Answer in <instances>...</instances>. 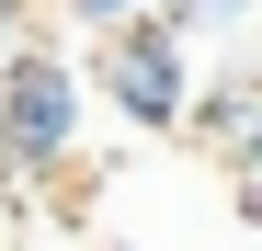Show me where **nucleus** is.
<instances>
[{"mask_svg": "<svg viewBox=\"0 0 262 251\" xmlns=\"http://www.w3.org/2000/svg\"><path fill=\"white\" fill-rule=\"evenodd\" d=\"M23 46H34V34H23V0H0V69H12Z\"/></svg>", "mask_w": 262, "mask_h": 251, "instance_id": "obj_6", "label": "nucleus"}, {"mask_svg": "<svg viewBox=\"0 0 262 251\" xmlns=\"http://www.w3.org/2000/svg\"><path fill=\"white\" fill-rule=\"evenodd\" d=\"M160 12L183 23V34H205V46H216V34H251V23H262V0H160Z\"/></svg>", "mask_w": 262, "mask_h": 251, "instance_id": "obj_3", "label": "nucleus"}, {"mask_svg": "<svg viewBox=\"0 0 262 251\" xmlns=\"http://www.w3.org/2000/svg\"><path fill=\"white\" fill-rule=\"evenodd\" d=\"M80 126H92V69L57 57V46H23L0 69V172L12 183H46L80 160Z\"/></svg>", "mask_w": 262, "mask_h": 251, "instance_id": "obj_2", "label": "nucleus"}, {"mask_svg": "<svg viewBox=\"0 0 262 251\" xmlns=\"http://www.w3.org/2000/svg\"><path fill=\"white\" fill-rule=\"evenodd\" d=\"M228 172H239V205H251V217H262V114L239 126V137H228Z\"/></svg>", "mask_w": 262, "mask_h": 251, "instance_id": "obj_4", "label": "nucleus"}, {"mask_svg": "<svg viewBox=\"0 0 262 251\" xmlns=\"http://www.w3.org/2000/svg\"><path fill=\"white\" fill-rule=\"evenodd\" d=\"M92 92L137 126V137L194 126V92H205V80H194V34L171 23L160 0H148V12H125V23H103V34H92Z\"/></svg>", "mask_w": 262, "mask_h": 251, "instance_id": "obj_1", "label": "nucleus"}, {"mask_svg": "<svg viewBox=\"0 0 262 251\" xmlns=\"http://www.w3.org/2000/svg\"><path fill=\"white\" fill-rule=\"evenodd\" d=\"M114 251H125V240H114Z\"/></svg>", "mask_w": 262, "mask_h": 251, "instance_id": "obj_7", "label": "nucleus"}, {"mask_svg": "<svg viewBox=\"0 0 262 251\" xmlns=\"http://www.w3.org/2000/svg\"><path fill=\"white\" fill-rule=\"evenodd\" d=\"M57 12H69L80 34H103V23H125V12H148V0H57Z\"/></svg>", "mask_w": 262, "mask_h": 251, "instance_id": "obj_5", "label": "nucleus"}]
</instances>
